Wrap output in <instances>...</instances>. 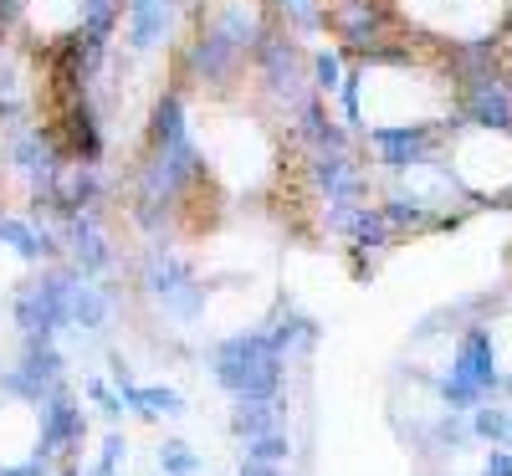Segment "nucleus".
Masks as SVG:
<instances>
[{
  "label": "nucleus",
  "instance_id": "a878e982",
  "mask_svg": "<svg viewBox=\"0 0 512 476\" xmlns=\"http://www.w3.org/2000/svg\"><path fill=\"white\" fill-rule=\"evenodd\" d=\"M0 476H47L41 461H21V466H0Z\"/></svg>",
  "mask_w": 512,
  "mask_h": 476
},
{
  "label": "nucleus",
  "instance_id": "4468645a",
  "mask_svg": "<svg viewBox=\"0 0 512 476\" xmlns=\"http://www.w3.org/2000/svg\"><path fill=\"white\" fill-rule=\"evenodd\" d=\"M267 333H272V343H277V354H308L313 343H318V318H308V313H277L272 323H267Z\"/></svg>",
  "mask_w": 512,
  "mask_h": 476
},
{
  "label": "nucleus",
  "instance_id": "39448f33",
  "mask_svg": "<svg viewBox=\"0 0 512 476\" xmlns=\"http://www.w3.org/2000/svg\"><path fill=\"white\" fill-rule=\"evenodd\" d=\"M139 282H144L149 297L164 302V313H169V318L195 323V318L205 313V282L195 277V267L185 262L180 251L149 246V251H144V267H139Z\"/></svg>",
  "mask_w": 512,
  "mask_h": 476
},
{
  "label": "nucleus",
  "instance_id": "5701e85b",
  "mask_svg": "<svg viewBox=\"0 0 512 476\" xmlns=\"http://www.w3.org/2000/svg\"><path fill=\"white\" fill-rule=\"evenodd\" d=\"M88 400L103 410V420H118V415L128 410V405H123V395H113V389H108L103 379H88Z\"/></svg>",
  "mask_w": 512,
  "mask_h": 476
},
{
  "label": "nucleus",
  "instance_id": "0eeeda50",
  "mask_svg": "<svg viewBox=\"0 0 512 476\" xmlns=\"http://www.w3.org/2000/svg\"><path fill=\"white\" fill-rule=\"evenodd\" d=\"M364 144H369V154H374V164L384 169V175L400 180V175H410L415 164L441 154L446 134H441V118H425V123H369Z\"/></svg>",
  "mask_w": 512,
  "mask_h": 476
},
{
  "label": "nucleus",
  "instance_id": "7ed1b4c3",
  "mask_svg": "<svg viewBox=\"0 0 512 476\" xmlns=\"http://www.w3.org/2000/svg\"><path fill=\"white\" fill-rule=\"evenodd\" d=\"M466 128H487V134H512V62L487 67L451 88V103L441 113V134L456 139Z\"/></svg>",
  "mask_w": 512,
  "mask_h": 476
},
{
  "label": "nucleus",
  "instance_id": "bb28decb",
  "mask_svg": "<svg viewBox=\"0 0 512 476\" xmlns=\"http://www.w3.org/2000/svg\"><path fill=\"white\" fill-rule=\"evenodd\" d=\"M236 476H282V466H262V461H246L241 456V471Z\"/></svg>",
  "mask_w": 512,
  "mask_h": 476
},
{
  "label": "nucleus",
  "instance_id": "4be33fe9",
  "mask_svg": "<svg viewBox=\"0 0 512 476\" xmlns=\"http://www.w3.org/2000/svg\"><path fill=\"white\" fill-rule=\"evenodd\" d=\"M21 88H26V67H21L16 47L6 41V47H0V98H6V93H21Z\"/></svg>",
  "mask_w": 512,
  "mask_h": 476
},
{
  "label": "nucleus",
  "instance_id": "9b49d317",
  "mask_svg": "<svg viewBox=\"0 0 512 476\" xmlns=\"http://www.w3.org/2000/svg\"><path fill=\"white\" fill-rule=\"evenodd\" d=\"M118 395L139 420H164V415L175 420V415H185V395L169 389V384H123Z\"/></svg>",
  "mask_w": 512,
  "mask_h": 476
},
{
  "label": "nucleus",
  "instance_id": "20e7f679",
  "mask_svg": "<svg viewBox=\"0 0 512 476\" xmlns=\"http://www.w3.org/2000/svg\"><path fill=\"white\" fill-rule=\"evenodd\" d=\"M251 72V62L231 47L226 36H216L205 21H195V31L180 41L175 52V88H195V93H226Z\"/></svg>",
  "mask_w": 512,
  "mask_h": 476
},
{
  "label": "nucleus",
  "instance_id": "f3484780",
  "mask_svg": "<svg viewBox=\"0 0 512 476\" xmlns=\"http://www.w3.org/2000/svg\"><path fill=\"white\" fill-rule=\"evenodd\" d=\"M103 323H108V292L93 287V282H82V287L72 292L67 328H77V333H103Z\"/></svg>",
  "mask_w": 512,
  "mask_h": 476
},
{
  "label": "nucleus",
  "instance_id": "1a4fd4ad",
  "mask_svg": "<svg viewBox=\"0 0 512 476\" xmlns=\"http://www.w3.org/2000/svg\"><path fill=\"white\" fill-rule=\"evenodd\" d=\"M0 246H11L21 262H52V256L62 251V236L41 221V215H11L6 210V221H0Z\"/></svg>",
  "mask_w": 512,
  "mask_h": 476
},
{
  "label": "nucleus",
  "instance_id": "412c9836",
  "mask_svg": "<svg viewBox=\"0 0 512 476\" xmlns=\"http://www.w3.org/2000/svg\"><path fill=\"white\" fill-rule=\"evenodd\" d=\"M159 471L164 476H200V456L185 441H164L159 446Z\"/></svg>",
  "mask_w": 512,
  "mask_h": 476
},
{
  "label": "nucleus",
  "instance_id": "cd10ccee",
  "mask_svg": "<svg viewBox=\"0 0 512 476\" xmlns=\"http://www.w3.org/2000/svg\"><path fill=\"white\" fill-rule=\"evenodd\" d=\"M82 476H113L108 466H88V471H82Z\"/></svg>",
  "mask_w": 512,
  "mask_h": 476
},
{
  "label": "nucleus",
  "instance_id": "6ab92c4d",
  "mask_svg": "<svg viewBox=\"0 0 512 476\" xmlns=\"http://www.w3.org/2000/svg\"><path fill=\"white\" fill-rule=\"evenodd\" d=\"M477 436H472V420H466V415H456V410H441V420L431 425V430H425V446H431V451H461V446H472Z\"/></svg>",
  "mask_w": 512,
  "mask_h": 476
},
{
  "label": "nucleus",
  "instance_id": "9d476101",
  "mask_svg": "<svg viewBox=\"0 0 512 476\" xmlns=\"http://www.w3.org/2000/svg\"><path fill=\"white\" fill-rule=\"evenodd\" d=\"M384 205V221H390V231L395 236H425V231H436V205L431 200H420L415 190H405L400 180H395V190L379 200Z\"/></svg>",
  "mask_w": 512,
  "mask_h": 476
},
{
  "label": "nucleus",
  "instance_id": "aec40b11",
  "mask_svg": "<svg viewBox=\"0 0 512 476\" xmlns=\"http://www.w3.org/2000/svg\"><path fill=\"white\" fill-rule=\"evenodd\" d=\"M246 461H262V466H287V456H292V441L282 436V430H267V436H256V441H246V451H241Z\"/></svg>",
  "mask_w": 512,
  "mask_h": 476
},
{
  "label": "nucleus",
  "instance_id": "423d86ee",
  "mask_svg": "<svg viewBox=\"0 0 512 476\" xmlns=\"http://www.w3.org/2000/svg\"><path fill=\"white\" fill-rule=\"evenodd\" d=\"M323 16H328L333 47H344L349 57L374 52L379 41H390L405 26L395 0H323Z\"/></svg>",
  "mask_w": 512,
  "mask_h": 476
},
{
  "label": "nucleus",
  "instance_id": "7c9ffc66",
  "mask_svg": "<svg viewBox=\"0 0 512 476\" xmlns=\"http://www.w3.org/2000/svg\"><path fill=\"white\" fill-rule=\"evenodd\" d=\"M507 446H512V430H507Z\"/></svg>",
  "mask_w": 512,
  "mask_h": 476
},
{
  "label": "nucleus",
  "instance_id": "393cba45",
  "mask_svg": "<svg viewBox=\"0 0 512 476\" xmlns=\"http://www.w3.org/2000/svg\"><path fill=\"white\" fill-rule=\"evenodd\" d=\"M128 456V441L118 436V430H108L103 436V456H98V466H108V471H118V461Z\"/></svg>",
  "mask_w": 512,
  "mask_h": 476
},
{
  "label": "nucleus",
  "instance_id": "c85d7f7f",
  "mask_svg": "<svg viewBox=\"0 0 512 476\" xmlns=\"http://www.w3.org/2000/svg\"><path fill=\"white\" fill-rule=\"evenodd\" d=\"M6 41H11V31H6V21H0V47H6Z\"/></svg>",
  "mask_w": 512,
  "mask_h": 476
},
{
  "label": "nucleus",
  "instance_id": "b1692460",
  "mask_svg": "<svg viewBox=\"0 0 512 476\" xmlns=\"http://www.w3.org/2000/svg\"><path fill=\"white\" fill-rule=\"evenodd\" d=\"M482 476H512V446H492L482 456Z\"/></svg>",
  "mask_w": 512,
  "mask_h": 476
},
{
  "label": "nucleus",
  "instance_id": "6e6552de",
  "mask_svg": "<svg viewBox=\"0 0 512 476\" xmlns=\"http://www.w3.org/2000/svg\"><path fill=\"white\" fill-rule=\"evenodd\" d=\"M82 436H88V415H82V405L72 400V389H67V384H57L52 395L41 400V436H36L31 461L47 466L62 446H77Z\"/></svg>",
  "mask_w": 512,
  "mask_h": 476
},
{
  "label": "nucleus",
  "instance_id": "dca6fc26",
  "mask_svg": "<svg viewBox=\"0 0 512 476\" xmlns=\"http://www.w3.org/2000/svg\"><path fill=\"white\" fill-rule=\"evenodd\" d=\"M308 72H313V93L318 98H338V88H344V77H349V52L344 47H313Z\"/></svg>",
  "mask_w": 512,
  "mask_h": 476
},
{
  "label": "nucleus",
  "instance_id": "2f4dec72",
  "mask_svg": "<svg viewBox=\"0 0 512 476\" xmlns=\"http://www.w3.org/2000/svg\"><path fill=\"white\" fill-rule=\"evenodd\" d=\"M159 476H164V471H159Z\"/></svg>",
  "mask_w": 512,
  "mask_h": 476
},
{
  "label": "nucleus",
  "instance_id": "2eb2a0df",
  "mask_svg": "<svg viewBox=\"0 0 512 476\" xmlns=\"http://www.w3.org/2000/svg\"><path fill=\"white\" fill-rule=\"evenodd\" d=\"M277 415H282V400H236L231 436L236 441H256V436H267V430H282Z\"/></svg>",
  "mask_w": 512,
  "mask_h": 476
},
{
  "label": "nucleus",
  "instance_id": "a211bd4d",
  "mask_svg": "<svg viewBox=\"0 0 512 476\" xmlns=\"http://www.w3.org/2000/svg\"><path fill=\"white\" fill-rule=\"evenodd\" d=\"M466 420H472V436L482 446H507V430H512V405L507 400H482Z\"/></svg>",
  "mask_w": 512,
  "mask_h": 476
},
{
  "label": "nucleus",
  "instance_id": "f8f14e48",
  "mask_svg": "<svg viewBox=\"0 0 512 476\" xmlns=\"http://www.w3.org/2000/svg\"><path fill=\"white\" fill-rule=\"evenodd\" d=\"M169 16H175V6L169 0H154V6H139L128 11V52H154L159 41L169 36Z\"/></svg>",
  "mask_w": 512,
  "mask_h": 476
},
{
  "label": "nucleus",
  "instance_id": "f03ea898",
  "mask_svg": "<svg viewBox=\"0 0 512 476\" xmlns=\"http://www.w3.org/2000/svg\"><path fill=\"white\" fill-rule=\"evenodd\" d=\"M502 395V369H497V338L487 323H472L456 343V359L451 369L436 379V400L441 410H456V415H472L482 400H497Z\"/></svg>",
  "mask_w": 512,
  "mask_h": 476
},
{
  "label": "nucleus",
  "instance_id": "c756f323",
  "mask_svg": "<svg viewBox=\"0 0 512 476\" xmlns=\"http://www.w3.org/2000/svg\"><path fill=\"white\" fill-rule=\"evenodd\" d=\"M62 476H82V471H77V466H62Z\"/></svg>",
  "mask_w": 512,
  "mask_h": 476
},
{
  "label": "nucleus",
  "instance_id": "ddd939ff",
  "mask_svg": "<svg viewBox=\"0 0 512 476\" xmlns=\"http://www.w3.org/2000/svg\"><path fill=\"white\" fill-rule=\"evenodd\" d=\"M267 11L282 31L292 36H323L328 16H323V0H267Z\"/></svg>",
  "mask_w": 512,
  "mask_h": 476
},
{
  "label": "nucleus",
  "instance_id": "f257e3e1",
  "mask_svg": "<svg viewBox=\"0 0 512 476\" xmlns=\"http://www.w3.org/2000/svg\"><path fill=\"white\" fill-rule=\"evenodd\" d=\"M282 364H287V354H277L267 328L231 333L210 354V374L236 400H282Z\"/></svg>",
  "mask_w": 512,
  "mask_h": 476
}]
</instances>
